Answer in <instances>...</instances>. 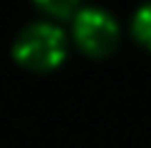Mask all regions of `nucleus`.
<instances>
[{
  "label": "nucleus",
  "mask_w": 151,
  "mask_h": 148,
  "mask_svg": "<svg viewBox=\"0 0 151 148\" xmlns=\"http://www.w3.org/2000/svg\"><path fill=\"white\" fill-rule=\"evenodd\" d=\"M74 37L84 52L106 54L119 40V25L102 8H84L74 17Z\"/></svg>",
  "instance_id": "f03ea898"
},
{
  "label": "nucleus",
  "mask_w": 151,
  "mask_h": 148,
  "mask_svg": "<svg viewBox=\"0 0 151 148\" xmlns=\"http://www.w3.org/2000/svg\"><path fill=\"white\" fill-rule=\"evenodd\" d=\"M67 52V40L52 22H35L25 27L15 40L12 54L20 64L30 69H55Z\"/></svg>",
  "instance_id": "f257e3e1"
},
{
  "label": "nucleus",
  "mask_w": 151,
  "mask_h": 148,
  "mask_svg": "<svg viewBox=\"0 0 151 148\" xmlns=\"http://www.w3.org/2000/svg\"><path fill=\"white\" fill-rule=\"evenodd\" d=\"M35 3L40 5L42 10L52 12V15H57V17H67L74 8H77L79 0H35Z\"/></svg>",
  "instance_id": "20e7f679"
},
{
  "label": "nucleus",
  "mask_w": 151,
  "mask_h": 148,
  "mask_svg": "<svg viewBox=\"0 0 151 148\" xmlns=\"http://www.w3.org/2000/svg\"><path fill=\"white\" fill-rule=\"evenodd\" d=\"M134 35L136 40L144 42L149 49H151V3L141 5L134 15Z\"/></svg>",
  "instance_id": "7ed1b4c3"
}]
</instances>
